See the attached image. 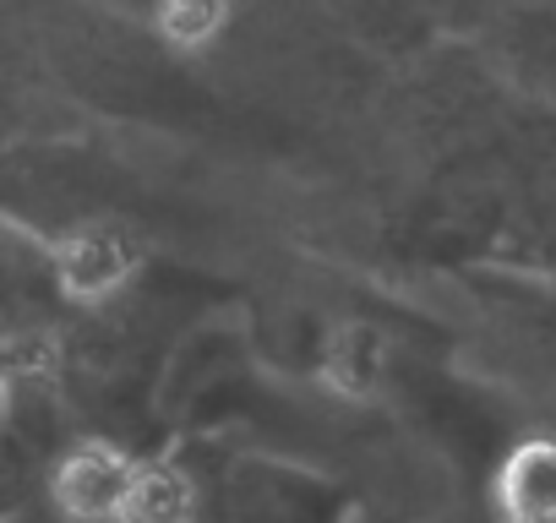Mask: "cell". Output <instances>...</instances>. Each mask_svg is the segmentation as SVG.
Instances as JSON below:
<instances>
[{
    "instance_id": "6da1fadb",
    "label": "cell",
    "mask_w": 556,
    "mask_h": 523,
    "mask_svg": "<svg viewBox=\"0 0 556 523\" xmlns=\"http://www.w3.org/2000/svg\"><path fill=\"white\" fill-rule=\"evenodd\" d=\"M142 268V251L115 224H77L50 245V279L72 306H110Z\"/></svg>"
},
{
    "instance_id": "7a4b0ae2",
    "label": "cell",
    "mask_w": 556,
    "mask_h": 523,
    "mask_svg": "<svg viewBox=\"0 0 556 523\" xmlns=\"http://www.w3.org/2000/svg\"><path fill=\"white\" fill-rule=\"evenodd\" d=\"M137 458L110 436H77L50 463V501L72 523H115Z\"/></svg>"
},
{
    "instance_id": "3957f363",
    "label": "cell",
    "mask_w": 556,
    "mask_h": 523,
    "mask_svg": "<svg viewBox=\"0 0 556 523\" xmlns=\"http://www.w3.org/2000/svg\"><path fill=\"white\" fill-rule=\"evenodd\" d=\"M491 507L502 523H556V436H529L496 463Z\"/></svg>"
},
{
    "instance_id": "277c9868",
    "label": "cell",
    "mask_w": 556,
    "mask_h": 523,
    "mask_svg": "<svg viewBox=\"0 0 556 523\" xmlns=\"http://www.w3.org/2000/svg\"><path fill=\"white\" fill-rule=\"evenodd\" d=\"M197 480L169 458H137L115 523H197Z\"/></svg>"
},
{
    "instance_id": "5b68a950",
    "label": "cell",
    "mask_w": 556,
    "mask_h": 523,
    "mask_svg": "<svg viewBox=\"0 0 556 523\" xmlns=\"http://www.w3.org/2000/svg\"><path fill=\"white\" fill-rule=\"evenodd\" d=\"M235 23V0H153V34L175 55L213 50Z\"/></svg>"
},
{
    "instance_id": "8992f818",
    "label": "cell",
    "mask_w": 556,
    "mask_h": 523,
    "mask_svg": "<svg viewBox=\"0 0 556 523\" xmlns=\"http://www.w3.org/2000/svg\"><path fill=\"white\" fill-rule=\"evenodd\" d=\"M382 371H388V349H382V339H377L371 328H361V322L339 328V333L323 344V382H328L333 393L366 398V393H377Z\"/></svg>"
},
{
    "instance_id": "52a82bcc",
    "label": "cell",
    "mask_w": 556,
    "mask_h": 523,
    "mask_svg": "<svg viewBox=\"0 0 556 523\" xmlns=\"http://www.w3.org/2000/svg\"><path fill=\"white\" fill-rule=\"evenodd\" d=\"M12 387H17V366H12V349H0V420L12 409Z\"/></svg>"
}]
</instances>
